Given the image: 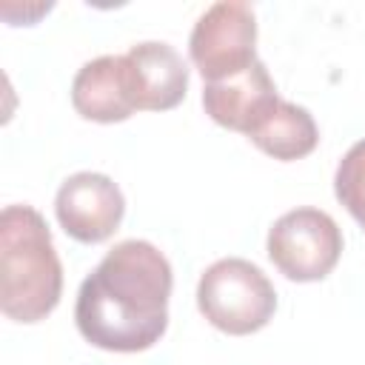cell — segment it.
Returning a JSON list of instances; mask_svg holds the SVG:
<instances>
[{"mask_svg": "<svg viewBox=\"0 0 365 365\" xmlns=\"http://www.w3.org/2000/svg\"><path fill=\"white\" fill-rule=\"evenodd\" d=\"M171 285V262L157 245L123 240L83 279L74 305L77 331L103 351H145L168 328Z\"/></svg>", "mask_w": 365, "mask_h": 365, "instance_id": "obj_1", "label": "cell"}, {"mask_svg": "<svg viewBox=\"0 0 365 365\" xmlns=\"http://www.w3.org/2000/svg\"><path fill=\"white\" fill-rule=\"evenodd\" d=\"M63 294V265L51 231L31 205L0 214V308L14 322L46 319Z\"/></svg>", "mask_w": 365, "mask_h": 365, "instance_id": "obj_2", "label": "cell"}, {"mask_svg": "<svg viewBox=\"0 0 365 365\" xmlns=\"http://www.w3.org/2000/svg\"><path fill=\"white\" fill-rule=\"evenodd\" d=\"M197 308L217 331L248 336L271 322L277 291L254 262L225 257L202 271L197 282Z\"/></svg>", "mask_w": 365, "mask_h": 365, "instance_id": "obj_3", "label": "cell"}, {"mask_svg": "<svg viewBox=\"0 0 365 365\" xmlns=\"http://www.w3.org/2000/svg\"><path fill=\"white\" fill-rule=\"evenodd\" d=\"M268 259L291 282L325 279L342 257V231L319 208H294L268 231Z\"/></svg>", "mask_w": 365, "mask_h": 365, "instance_id": "obj_4", "label": "cell"}, {"mask_svg": "<svg viewBox=\"0 0 365 365\" xmlns=\"http://www.w3.org/2000/svg\"><path fill=\"white\" fill-rule=\"evenodd\" d=\"M188 54L205 83H217L257 63V17L242 0L214 3L188 37Z\"/></svg>", "mask_w": 365, "mask_h": 365, "instance_id": "obj_5", "label": "cell"}, {"mask_svg": "<svg viewBox=\"0 0 365 365\" xmlns=\"http://www.w3.org/2000/svg\"><path fill=\"white\" fill-rule=\"evenodd\" d=\"M60 228L86 245L106 242L123 222L125 197L120 185L100 171H77L63 180L54 197Z\"/></svg>", "mask_w": 365, "mask_h": 365, "instance_id": "obj_6", "label": "cell"}, {"mask_svg": "<svg viewBox=\"0 0 365 365\" xmlns=\"http://www.w3.org/2000/svg\"><path fill=\"white\" fill-rule=\"evenodd\" d=\"M282 97L277 94V86L262 60L251 63L245 71H240L234 77L205 83V88H202L205 114L217 125H222L228 131H240L245 137H251V131L268 117V111Z\"/></svg>", "mask_w": 365, "mask_h": 365, "instance_id": "obj_7", "label": "cell"}, {"mask_svg": "<svg viewBox=\"0 0 365 365\" xmlns=\"http://www.w3.org/2000/svg\"><path fill=\"white\" fill-rule=\"evenodd\" d=\"M128 80L137 111H168L188 91V66L174 46L160 40L137 43L125 51Z\"/></svg>", "mask_w": 365, "mask_h": 365, "instance_id": "obj_8", "label": "cell"}, {"mask_svg": "<svg viewBox=\"0 0 365 365\" xmlns=\"http://www.w3.org/2000/svg\"><path fill=\"white\" fill-rule=\"evenodd\" d=\"M71 106L91 123H123L137 106L131 94L125 54H103L80 66L71 80Z\"/></svg>", "mask_w": 365, "mask_h": 365, "instance_id": "obj_9", "label": "cell"}, {"mask_svg": "<svg viewBox=\"0 0 365 365\" xmlns=\"http://www.w3.org/2000/svg\"><path fill=\"white\" fill-rule=\"evenodd\" d=\"M248 140L262 154L282 160V163H291V160L308 157L317 148L319 131H317V123H314L308 108L288 103V100H279L268 111V117L251 131Z\"/></svg>", "mask_w": 365, "mask_h": 365, "instance_id": "obj_10", "label": "cell"}, {"mask_svg": "<svg viewBox=\"0 0 365 365\" xmlns=\"http://www.w3.org/2000/svg\"><path fill=\"white\" fill-rule=\"evenodd\" d=\"M334 194L345 211L365 228V140L354 143L334 174Z\"/></svg>", "mask_w": 365, "mask_h": 365, "instance_id": "obj_11", "label": "cell"}]
</instances>
